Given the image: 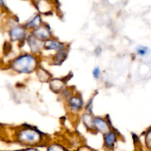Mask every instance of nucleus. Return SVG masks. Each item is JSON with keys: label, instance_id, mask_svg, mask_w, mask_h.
Masks as SVG:
<instances>
[{"label": "nucleus", "instance_id": "obj_1", "mask_svg": "<svg viewBox=\"0 0 151 151\" xmlns=\"http://www.w3.org/2000/svg\"><path fill=\"white\" fill-rule=\"evenodd\" d=\"M12 140L22 147H45L52 140L48 134L29 124L19 125L13 129Z\"/></svg>", "mask_w": 151, "mask_h": 151}, {"label": "nucleus", "instance_id": "obj_2", "mask_svg": "<svg viewBox=\"0 0 151 151\" xmlns=\"http://www.w3.org/2000/svg\"><path fill=\"white\" fill-rule=\"evenodd\" d=\"M41 56L22 52L7 63V68L17 75H31L41 66Z\"/></svg>", "mask_w": 151, "mask_h": 151}, {"label": "nucleus", "instance_id": "obj_3", "mask_svg": "<svg viewBox=\"0 0 151 151\" xmlns=\"http://www.w3.org/2000/svg\"><path fill=\"white\" fill-rule=\"evenodd\" d=\"M67 111L70 116H78L84 109V102L79 92H76L68 100L64 103Z\"/></svg>", "mask_w": 151, "mask_h": 151}, {"label": "nucleus", "instance_id": "obj_4", "mask_svg": "<svg viewBox=\"0 0 151 151\" xmlns=\"http://www.w3.org/2000/svg\"><path fill=\"white\" fill-rule=\"evenodd\" d=\"M7 32L10 42L19 46H23L25 44V41L30 34L23 24L19 23L7 29Z\"/></svg>", "mask_w": 151, "mask_h": 151}, {"label": "nucleus", "instance_id": "obj_5", "mask_svg": "<svg viewBox=\"0 0 151 151\" xmlns=\"http://www.w3.org/2000/svg\"><path fill=\"white\" fill-rule=\"evenodd\" d=\"M122 139V136L115 128L102 135V146L105 151H114L118 143Z\"/></svg>", "mask_w": 151, "mask_h": 151}, {"label": "nucleus", "instance_id": "obj_6", "mask_svg": "<svg viewBox=\"0 0 151 151\" xmlns=\"http://www.w3.org/2000/svg\"><path fill=\"white\" fill-rule=\"evenodd\" d=\"M93 128L95 134H100L102 135L107 134L113 128L110 119L106 116H94L93 117Z\"/></svg>", "mask_w": 151, "mask_h": 151}, {"label": "nucleus", "instance_id": "obj_7", "mask_svg": "<svg viewBox=\"0 0 151 151\" xmlns=\"http://www.w3.org/2000/svg\"><path fill=\"white\" fill-rule=\"evenodd\" d=\"M25 44L28 46V52H30L36 55L41 56V57L42 56L43 52H44V49H43L44 42L37 39L30 33L28 35Z\"/></svg>", "mask_w": 151, "mask_h": 151}, {"label": "nucleus", "instance_id": "obj_8", "mask_svg": "<svg viewBox=\"0 0 151 151\" xmlns=\"http://www.w3.org/2000/svg\"><path fill=\"white\" fill-rule=\"evenodd\" d=\"M68 47H70L68 43L60 41L55 36L52 37L50 39L44 41V44H43L44 52H52L53 54Z\"/></svg>", "mask_w": 151, "mask_h": 151}, {"label": "nucleus", "instance_id": "obj_9", "mask_svg": "<svg viewBox=\"0 0 151 151\" xmlns=\"http://www.w3.org/2000/svg\"><path fill=\"white\" fill-rule=\"evenodd\" d=\"M30 33L42 42H44L47 40L53 37V32H52L50 27L49 26V24H47V23H44V22L41 26L37 27L34 30L31 31Z\"/></svg>", "mask_w": 151, "mask_h": 151}, {"label": "nucleus", "instance_id": "obj_10", "mask_svg": "<svg viewBox=\"0 0 151 151\" xmlns=\"http://www.w3.org/2000/svg\"><path fill=\"white\" fill-rule=\"evenodd\" d=\"M68 77H64V78H53L48 83V86L50 91L54 94L59 95L67 86H68Z\"/></svg>", "mask_w": 151, "mask_h": 151}, {"label": "nucleus", "instance_id": "obj_11", "mask_svg": "<svg viewBox=\"0 0 151 151\" xmlns=\"http://www.w3.org/2000/svg\"><path fill=\"white\" fill-rule=\"evenodd\" d=\"M70 47H66L52 55L50 58V64L52 66H61L69 55Z\"/></svg>", "mask_w": 151, "mask_h": 151}, {"label": "nucleus", "instance_id": "obj_12", "mask_svg": "<svg viewBox=\"0 0 151 151\" xmlns=\"http://www.w3.org/2000/svg\"><path fill=\"white\" fill-rule=\"evenodd\" d=\"M34 6L40 15H48L53 10V4L49 0H34Z\"/></svg>", "mask_w": 151, "mask_h": 151}, {"label": "nucleus", "instance_id": "obj_13", "mask_svg": "<svg viewBox=\"0 0 151 151\" xmlns=\"http://www.w3.org/2000/svg\"><path fill=\"white\" fill-rule=\"evenodd\" d=\"M95 115L93 113H90V112L83 111L80 114V119H81V124L84 129L89 133L94 134V128H93V117Z\"/></svg>", "mask_w": 151, "mask_h": 151}, {"label": "nucleus", "instance_id": "obj_14", "mask_svg": "<svg viewBox=\"0 0 151 151\" xmlns=\"http://www.w3.org/2000/svg\"><path fill=\"white\" fill-rule=\"evenodd\" d=\"M43 23H44V22H43L41 15L38 14V13H36V14L33 15L31 17H30L23 24V25L26 28L27 30L29 32H30L31 31L34 30L37 27L41 26Z\"/></svg>", "mask_w": 151, "mask_h": 151}, {"label": "nucleus", "instance_id": "obj_15", "mask_svg": "<svg viewBox=\"0 0 151 151\" xmlns=\"http://www.w3.org/2000/svg\"><path fill=\"white\" fill-rule=\"evenodd\" d=\"M35 75L38 81L42 83H48L50 80L53 78L51 72L41 66L37 69Z\"/></svg>", "mask_w": 151, "mask_h": 151}, {"label": "nucleus", "instance_id": "obj_16", "mask_svg": "<svg viewBox=\"0 0 151 151\" xmlns=\"http://www.w3.org/2000/svg\"><path fill=\"white\" fill-rule=\"evenodd\" d=\"M44 148L45 151H71L66 145L57 140H51Z\"/></svg>", "mask_w": 151, "mask_h": 151}, {"label": "nucleus", "instance_id": "obj_17", "mask_svg": "<svg viewBox=\"0 0 151 151\" xmlns=\"http://www.w3.org/2000/svg\"><path fill=\"white\" fill-rule=\"evenodd\" d=\"M143 147L144 151H151V126L143 133Z\"/></svg>", "mask_w": 151, "mask_h": 151}, {"label": "nucleus", "instance_id": "obj_18", "mask_svg": "<svg viewBox=\"0 0 151 151\" xmlns=\"http://www.w3.org/2000/svg\"><path fill=\"white\" fill-rule=\"evenodd\" d=\"M76 92V90L73 86H67L60 94H59V97L63 103L68 100L72 95H73Z\"/></svg>", "mask_w": 151, "mask_h": 151}, {"label": "nucleus", "instance_id": "obj_19", "mask_svg": "<svg viewBox=\"0 0 151 151\" xmlns=\"http://www.w3.org/2000/svg\"><path fill=\"white\" fill-rule=\"evenodd\" d=\"M150 53V49L149 47L147 46L144 45H139L137 46L135 49V55L138 57L144 58L146 57L148 54Z\"/></svg>", "mask_w": 151, "mask_h": 151}, {"label": "nucleus", "instance_id": "obj_20", "mask_svg": "<svg viewBox=\"0 0 151 151\" xmlns=\"http://www.w3.org/2000/svg\"><path fill=\"white\" fill-rule=\"evenodd\" d=\"M92 75L95 80L101 79L102 76V72L100 66H96L93 68V70H92Z\"/></svg>", "mask_w": 151, "mask_h": 151}, {"label": "nucleus", "instance_id": "obj_21", "mask_svg": "<svg viewBox=\"0 0 151 151\" xmlns=\"http://www.w3.org/2000/svg\"><path fill=\"white\" fill-rule=\"evenodd\" d=\"M93 98H90L87 100V103L84 104V109L83 111L90 112V113H93Z\"/></svg>", "mask_w": 151, "mask_h": 151}, {"label": "nucleus", "instance_id": "obj_22", "mask_svg": "<svg viewBox=\"0 0 151 151\" xmlns=\"http://www.w3.org/2000/svg\"><path fill=\"white\" fill-rule=\"evenodd\" d=\"M73 151H99L96 149L93 148L92 147H90L89 145L86 144H83L81 145V146H79L78 147H77L76 150H74Z\"/></svg>", "mask_w": 151, "mask_h": 151}, {"label": "nucleus", "instance_id": "obj_23", "mask_svg": "<svg viewBox=\"0 0 151 151\" xmlns=\"http://www.w3.org/2000/svg\"><path fill=\"white\" fill-rule=\"evenodd\" d=\"M20 151H41L38 147H22L19 149Z\"/></svg>", "mask_w": 151, "mask_h": 151}, {"label": "nucleus", "instance_id": "obj_24", "mask_svg": "<svg viewBox=\"0 0 151 151\" xmlns=\"http://www.w3.org/2000/svg\"><path fill=\"white\" fill-rule=\"evenodd\" d=\"M7 8V5H6L5 0H0V10H4Z\"/></svg>", "mask_w": 151, "mask_h": 151}, {"label": "nucleus", "instance_id": "obj_25", "mask_svg": "<svg viewBox=\"0 0 151 151\" xmlns=\"http://www.w3.org/2000/svg\"><path fill=\"white\" fill-rule=\"evenodd\" d=\"M0 151H20L19 150H0Z\"/></svg>", "mask_w": 151, "mask_h": 151}, {"label": "nucleus", "instance_id": "obj_26", "mask_svg": "<svg viewBox=\"0 0 151 151\" xmlns=\"http://www.w3.org/2000/svg\"><path fill=\"white\" fill-rule=\"evenodd\" d=\"M1 10H0V17H1Z\"/></svg>", "mask_w": 151, "mask_h": 151}]
</instances>
